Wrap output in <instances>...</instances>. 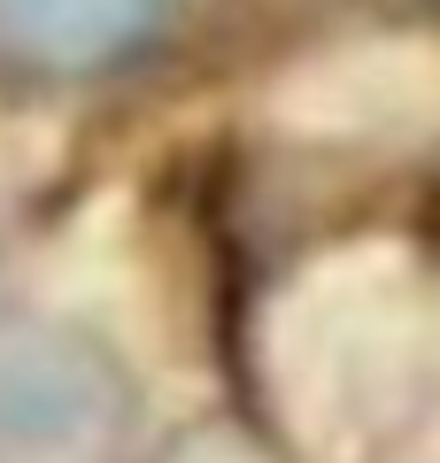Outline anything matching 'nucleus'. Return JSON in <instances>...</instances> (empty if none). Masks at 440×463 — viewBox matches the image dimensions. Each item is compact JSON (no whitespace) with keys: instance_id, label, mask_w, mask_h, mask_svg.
Masks as SVG:
<instances>
[{"instance_id":"obj_2","label":"nucleus","mask_w":440,"mask_h":463,"mask_svg":"<svg viewBox=\"0 0 440 463\" xmlns=\"http://www.w3.org/2000/svg\"><path fill=\"white\" fill-rule=\"evenodd\" d=\"M186 0H0V78L93 85L131 70Z\"/></svg>"},{"instance_id":"obj_1","label":"nucleus","mask_w":440,"mask_h":463,"mask_svg":"<svg viewBox=\"0 0 440 463\" xmlns=\"http://www.w3.org/2000/svg\"><path fill=\"white\" fill-rule=\"evenodd\" d=\"M124 355L78 317H8L0 325V463H116L131 440Z\"/></svg>"}]
</instances>
